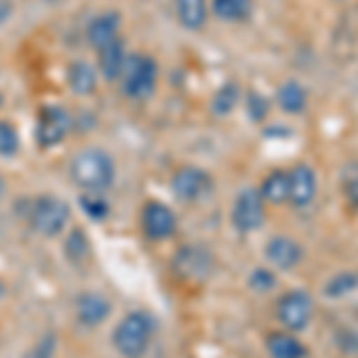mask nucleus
Here are the masks:
<instances>
[{"instance_id":"1","label":"nucleus","mask_w":358,"mask_h":358,"mask_svg":"<svg viewBox=\"0 0 358 358\" xmlns=\"http://www.w3.org/2000/svg\"><path fill=\"white\" fill-rule=\"evenodd\" d=\"M72 179L82 189L89 192H103L113 184L115 179V165L113 158L101 148H84L72 158Z\"/></svg>"},{"instance_id":"2","label":"nucleus","mask_w":358,"mask_h":358,"mask_svg":"<svg viewBox=\"0 0 358 358\" xmlns=\"http://www.w3.org/2000/svg\"><path fill=\"white\" fill-rule=\"evenodd\" d=\"M155 332V320L148 313L138 310L129 313L115 330V346L127 358H138L148 349Z\"/></svg>"},{"instance_id":"3","label":"nucleus","mask_w":358,"mask_h":358,"mask_svg":"<svg viewBox=\"0 0 358 358\" xmlns=\"http://www.w3.org/2000/svg\"><path fill=\"white\" fill-rule=\"evenodd\" d=\"M213 253L203 246H182L177 251L175 261H172V270L182 282L187 285H203L206 280H210L213 275Z\"/></svg>"},{"instance_id":"4","label":"nucleus","mask_w":358,"mask_h":358,"mask_svg":"<svg viewBox=\"0 0 358 358\" xmlns=\"http://www.w3.org/2000/svg\"><path fill=\"white\" fill-rule=\"evenodd\" d=\"M124 94L129 98H148L158 84V65L151 55L136 53L124 62Z\"/></svg>"},{"instance_id":"5","label":"nucleus","mask_w":358,"mask_h":358,"mask_svg":"<svg viewBox=\"0 0 358 358\" xmlns=\"http://www.w3.org/2000/svg\"><path fill=\"white\" fill-rule=\"evenodd\" d=\"M313 317V299L308 292L294 289L277 301V320L289 332H301Z\"/></svg>"},{"instance_id":"6","label":"nucleus","mask_w":358,"mask_h":358,"mask_svg":"<svg viewBox=\"0 0 358 358\" xmlns=\"http://www.w3.org/2000/svg\"><path fill=\"white\" fill-rule=\"evenodd\" d=\"M232 222L239 232H256L265 222V201L258 189L239 192L232 208Z\"/></svg>"},{"instance_id":"7","label":"nucleus","mask_w":358,"mask_h":358,"mask_svg":"<svg viewBox=\"0 0 358 358\" xmlns=\"http://www.w3.org/2000/svg\"><path fill=\"white\" fill-rule=\"evenodd\" d=\"M69 220V208L62 199L55 196H43L34 203L31 210V222L45 236H55L65 229V224Z\"/></svg>"},{"instance_id":"8","label":"nucleus","mask_w":358,"mask_h":358,"mask_svg":"<svg viewBox=\"0 0 358 358\" xmlns=\"http://www.w3.org/2000/svg\"><path fill=\"white\" fill-rule=\"evenodd\" d=\"M210 189H213V177L201 170V167L184 165L172 175V192H175L177 199L184 201V203L203 199Z\"/></svg>"},{"instance_id":"9","label":"nucleus","mask_w":358,"mask_h":358,"mask_svg":"<svg viewBox=\"0 0 358 358\" xmlns=\"http://www.w3.org/2000/svg\"><path fill=\"white\" fill-rule=\"evenodd\" d=\"M72 129V117L65 108L48 106L38 113V122H36V141L43 148H50L55 143H60L62 138L69 134Z\"/></svg>"},{"instance_id":"10","label":"nucleus","mask_w":358,"mask_h":358,"mask_svg":"<svg viewBox=\"0 0 358 358\" xmlns=\"http://www.w3.org/2000/svg\"><path fill=\"white\" fill-rule=\"evenodd\" d=\"M289 203L294 208H306L313 203L317 194V175L310 165L299 163L289 170Z\"/></svg>"},{"instance_id":"11","label":"nucleus","mask_w":358,"mask_h":358,"mask_svg":"<svg viewBox=\"0 0 358 358\" xmlns=\"http://www.w3.org/2000/svg\"><path fill=\"white\" fill-rule=\"evenodd\" d=\"M265 256H268V261L273 263L277 270H294L303 261L306 251L296 239L277 234L265 244Z\"/></svg>"},{"instance_id":"12","label":"nucleus","mask_w":358,"mask_h":358,"mask_svg":"<svg viewBox=\"0 0 358 358\" xmlns=\"http://www.w3.org/2000/svg\"><path fill=\"white\" fill-rule=\"evenodd\" d=\"M175 227H177V217L167 206L153 201V203L143 208V229H146V234L151 239H167V236L175 232Z\"/></svg>"},{"instance_id":"13","label":"nucleus","mask_w":358,"mask_h":358,"mask_svg":"<svg viewBox=\"0 0 358 358\" xmlns=\"http://www.w3.org/2000/svg\"><path fill=\"white\" fill-rule=\"evenodd\" d=\"M265 346L270 358H308V346L299 342L292 332H270Z\"/></svg>"},{"instance_id":"14","label":"nucleus","mask_w":358,"mask_h":358,"mask_svg":"<svg viewBox=\"0 0 358 358\" xmlns=\"http://www.w3.org/2000/svg\"><path fill=\"white\" fill-rule=\"evenodd\" d=\"M120 34V15L117 13H106L98 15L94 22L89 24V31H86V38L94 48L101 50L103 45H108L115 41Z\"/></svg>"},{"instance_id":"15","label":"nucleus","mask_w":358,"mask_h":358,"mask_svg":"<svg viewBox=\"0 0 358 358\" xmlns=\"http://www.w3.org/2000/svg\"><path fill=\"white\" fill-rule=\"evenodd\" d=\"M124 62H127L124 43L120 41V38H115V41H110L98 50V67H101L103 77H106L108 82H115V79L122 74Z\"/></svg>"},{"instance_id":"16","label":"nucleus","mask_w":358,"mask_h":358,"mask_svg":"<svg viewBox=\"0 0 358 358\" xmlns=\"http://www.w3.org/2000/svg\"><path fill=\"white\" fill-rule=\"evenodd\" d=\"M289 172L287 170H273L268 177L263 179L261 184V196L265 203H273V206H282V203H289Z\"/></svg>"},{"instance_id":"17","label":"nucleus","mask_w":358,"mask_h":358,"mask_svg":"<svg viewBox=\"0 0 358 358\" xmlns=\"http://www.w3.org/2000/svg\"><path fill=\"white\" fill-rule=\"evenodd\" d=\"M77 315L79 320L84 322V325H101L103 320H106L108 315H110V303H108L106 296H101V294H84L82 299H79L77 303Z\"/></svg>"},{"instance_id":"18","label":"nucleus","mask_w":358,"mask_h":358,"mask_svg":"<svg viewBox=\"0 0 358 358\" xmlns=\"http://www.w3.org/2000/svg\"><path fill=\"white\" fill-rule=\"evenodd\" d=\"M67 84L77 96H89L96 91V72L89 62H72L67 69Z\"/></svg>"},{"instance_id":"19","label":"nucleus","mask_w":358,"mask_h":358,"mask_svg":"<svg viewBox=\"0 0 358 358\" xmlns=\"http://www.w3.org/2000/svg\"><path fill=\"white\" fill-rule=\"evenodd\" d=\"M277 103H280V108L285 113L299 115L308 106V94H306V89L301 84L292 79V82H285L280 86V91H277Z\"/></svg>"},{"instance_id":"20","label":"nucleus","mask_w":358,"mask_h":358,"mask_svg":"<svg viewBox=\"0 0 358 358\" xmlns=\"http://www.w3.org/2000/svg\"><path fill=\"white\" fill-rule=\"evenodd\" d=\"M210 8L222 22H244L253 13V0H213Z\"/></svg>"},{"instance_id":"21","label":"nucleus","mask_w":358,"mask_h":358,"mask_svg":"<svg viewBox=\"0 0 358 358\" xmlns=\"http://www.w3.org/2000/svg\"><path fill=\"white\" fill-rule=\"evenodd\" d=\"M177 17L187 29H201L208 20L206 0H177Z\"/></svg>"},{"instance_id":"22","label":"nucleus","mask_w":358,"mask_h":358,"mask_svg":"<svg viewBox=\"0 0 358 358\" xmlns=\"http://www.w3.org/2000/svg\"><path fill=\"white\" fill-rule=\"evenodd\" d=\"M339 192H342L346 206L358 210V160H349L339 170Z\"/></svg>"},{"instance_id":"23","label":"nucleus","mask_w":358,"mask_h":358,"mask_svg":"<svg viewBox=\"0 0 358 358\" xmlns=\"http://www.w3.org/2000/svg\"><path fill=\"white\" fill-rule=\"evenodd\" d=\"M239 103V86H236L234 82L224 84L220 91L215 94V98H213V113L215 115H229L234 110V106Z\"/></svg>"},{"instance_id":"24","label":"nucleus","mask_w":358,"mask_h":358,"mask_svg":"<svg viewBox=\"0 0 358 358\" xmlns=\"http://www.w3.org/2000/svg\"><path fill=\"white\" fill-rule=\"evenodd\" d=\"M356 287H358V275L356 273H339L327 282L322 292H325L327 299H342L349 292H354Z\"/></svg>"},{"instance_id":"25","label":"nucleus","mask_w":358,"mask_h":358,"mask_svg":"<svg viewBox=\"0 0 358 358\" xmlns=\"http://www.w3.org/2000/svg\"><path fill=\"white\" fill-rule=\"evenodd\" d=\"M20 148V136L10 122H0V155H13Z\"/></svg>"},{"instance_id":"26","label":"nucleus","mask_w":358,"mask_h":358,"mask_svg":"<svg viewBox=\"0 0 358 358\" xmlns=\"http://www.w3.org/2000/svg\"><path fill=\"white\" fill-rule=\"evenodd\" d=\"M246 110H248V115H251L253 120H256V122H263L265 115L270 113V101L265 96L256 94V91H251L248 98H246Z\"/></svg>"},{"instance_id":"27","label":"nucleus","mask_w":358,"mask_h":358,"mask_svg":"<svg viewBox=\"0 0 358 358\" xmlns=\"http://www.w3.org/2000/svg\"><path fill=\"white\" fill-rule=\"evenodd\" d=\"M248 285H251L256 292H270V289H275L277 277H275L273 270L258 268V270H253L251 277H248Z\"/></svg>"},{"instance_id":"28","label":"nucleus","mask_w":358,"mask_h":358,"mask_svg":"<svg viewBox=\"0 0 358 358\" xmlns=\"http://www.w3.org/2000/svg\"><path fill=\"white\" fill-rule=\"evenodd\" d=\"M82 203H84V210L89 213L94 220H103V217L108 215V206L103 199H89V196H86Z\"/></svg>"},{"instance_id":"29","label":"nucleus","mask_w":358,"mask_h":358,"mask_svg":"<svg viewBox=\"0 0 358 358\" xmlns=\"http://www.w3.org/2000/svg\"><path fill=\"white\" fill-rule=\"evenodd\" d=\"M3 194H5V177L0 175V196H3Z\"/></svg>"},{"instance_id":"30","label":"nucleus","mask_w":358,"mask_h":358,"mask_svg":"<svg viewBox=\"0 0 358 358\" xmlns=\"http://www.w3.org/2000/svg\"><path fill=\"white\" fill-rule=\"evenodd\" d=\"M3 296H5V285L0 282V299H3Z\"/></svg>"},{"instance_id":"31","label":"nucleus","mask_w":358,"mask_h":358,"mask_svg":"<svg viewBox=\"0 0 358 358\" xmlns=\"http://www.w3.org/2000/svg\"><path fill=\"white\" fill-rule=\"evenodd\" d=\"M0 106H3V96H0Z\"/></svg>"}]
</instances>
